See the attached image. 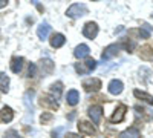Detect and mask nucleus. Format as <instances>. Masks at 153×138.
I'll return each mask as SVG.
<instances>
[{
    "mask_svg": "<svg viewBox=\"0 0 153 138\" xmlns=\"http://www.w3.org/2000/svg\"><path fill=\"white\" fill-rule=\"evenodd\" d=\"M66 14H68V17H71V19H80V17H83L84 14H87V8H86L84 3H74V5H71V6L68 8Z\"/></svg>",
    "mask_w": 153,
    "mask_h": 138,
    "instance_id": "nucleus-1",
    "label": "nucleus"
},
{
    "mask_svg": "<svg viewBox=\"0 0 153 138\" xmlns=\"http://www.w3.org/2000/svg\"><path fill=\"white\" fill-rule=\"evenodd\" d=\"M95 68H97V61H95L94 58H87L86 61H83V63H76V65H75V71L78 72L80 75L91 74Z\"/></svg>",
    "mask_w": 153,
    "mask_h": 138,
    "instance_id": "nucleus-2",
    "label": "nucleus"
},
{
    "mask_svg": "<svg viewBox=\"0 0 153 138\" xmlns=\"http://www.w3.org/2000/svg\"><path fill=\"white\" fill-rule=\"evenodd\" d=\"M123 46H124V43H113V45H109V46L104 49V52L101 54V58H103L104 61L110 60L112 57H115V55L121 51Z\"/></svg>",
    "mask_w": 153,
    "mask_h": 138,
    "instance_id": "nucleus-3",
    "label": "nucleus"
},
{
    "mask_svg": "<svg viewBox=\"0 0 153 138\" xmlns=\"http://www.w3.org/2000/svg\"><path fill=\"white\" fill-rule=\"evenodd\" d=\"M98 25L97 23H94V22H89V23H86L84 25V28H83V34H84V37H87V39H91V40H94L95 37L98 35Z\"/></svg>",
    "mask_w": 153,
    "mask_h": 138,
    "instance_id": "nucleus-4",
    "label": "nucleus"
},
{
    "mask_svg": "<svg viewBox=\"0 0 153 138\" xmlns=\"http://www.w3.org/2000/svg\"><path fill=\"white\" fill-rule=\"evenodd\" d=\"M83 87L87 92H97L101 89V80L98 78H87L83 81Z\"/></svg>",
    "mask_w": 153,
    "mask_h": 138,
    "instance_id": "nucleus-5",
    "label": "nucleus"
},
{
    "mask_svg": "<svg viewBox=\"0 0 153 138\" xmlns=\"http://www.w3.org/2000/svg\"><path fill=\"white\" fill-rule=\"evenodd\" d=\"M126 112H127V107L124 104H120L117 109H115L113 115L110 117V121L112 123H121L124 120V117H126Z\"/></svg>",
    "mask_w": 153,
    "mask_h": 138,
    "instance_id": "nucleus-6",
    "label": "nucleus"
},
{
    "mask_svg": "<svg viewBox=\"0 0 153 138\" xmlns=\"http://www.w3.org/2000/svg\"><path fill=\"white\" fill-rule=\"evenodd\" d=\"M89 117H91V120L95 124H98L101 121V117H103V107L101 106H92L89 109Z\"/></svg>",
    "mask_w": 153,
    "mask_h": 138,
    "instance_id": "nucleus-7",
    "label": "nucleus"
},
{
    "mask_svg": "<svg viewBox=\"0 0 153 138\" xmlns=\"http://www.w3.org/2000/svg\"><path fill=\"white\" fill-rule=\"evenodd\" d=\"M12 118H14V110L8 106L2 107V110H0V123H11Z\"/></svg>",
    "mask_w": 153,
    "mask_h": 138,
    "instance_id": "nucleus-8",
    "label": "nucleus"
},
{
    "mask_svg": "<svg viewBox=\"0 0 153 138\" xmlns=\"http://www.w3.org/2000/svg\"><path fill=\"white\" fill-rule=\"evenodd\" d=\"M49 34H51V26H49V23L43 22L40 26L37 28V35H38V39H40V40H46L48 37H49Z\"/></svg>",
    "mask_w": 153,
    "mask_h": 138,
    "instance_id": "nucleus-9",
    "label": "nucleus"
},
{
    "mask_svg": "<svg viewBox=\"0 0 153 138\" xmlns=\"http://www.w3.org/2000/svg\"><path fill=\"white\" fill-rule=\"evenodd\" d=\"M123 87H124V84L121 80H112L109 83V92L112 95H120L123 92Z\"/></svg>",
    "mask_w": 153,
    "mask_h": 138,
    "instance_id": "nucleus-10",
    "label": "nucleus"
},
{
    "mask_svg": "<svg viewBox=\"0 0 153 138\" xmlns=\"http://www.w3.org/2000/svg\"><path fill=\"white\" fill-rule=\"evenodd\" d=\"M89 52H91V49H89L87 45H78L75 48V51H74V55L76 58H86L89 55Z\"/></svg>",
    "mask_w": 153,
    "mask_h": 138,
    "instance_id": "nucleus-11",
    "label": "nucleus"
},
{
    "mask_svg": "<svg viewBox=\"0 0 153 138\" xmlns=\"http://www.w3.org/2000/svg\"><path fill=\"white\" fill-rule=\"evenodd\" d=\"M78 129H80L81 134H87V135H94L95 134V128L89 121H80L78 123Z\"/></svg>",
    "mask_w": 153,
    "mask_h": 138,
    "instance_id": "nucleus-12",
    "label": "nucleus"
},
{
    "mask_svg": "<svg viewBox=\"0 0 153 138\" xmlns=\"http://www.w3.org/2000/svg\"><path fill=\"white\" fill-rule=\"evenodd\" d=\"M66 39H65V35L63 34H54L52 37H51V46L52 48H61L63 45H65Z\"/></svg>",
    "mask_w": 153,
    "mask_h": 138,
    "instance_id": "nucleus-13",
    "label": "nucleus"
},
{
    "mask_svg": "<svg viewBox=\"0 0 153 138\" xmlns=\"http://www.w3.org/2000/svg\"><path fill=\"white\" fill-rule=\"evenodd\" d=\"M66 101H68L69 106L78 104V101H80V94H78V91H75V89L69 91V92H68V97H66Z\"/></svg>",
    "mask_w": 153,
    "mask_h": 138,
    "instance_id": "nucleus-14",
    "label": "nucleus"
},
{
    "mask_svg": "<svg viewBox=\"0 0 153 138\" xmlns=\"http://www.w3.org/2000/svg\"><path fill=\"white\" fill-rule=\"evenodd\" d=\"M23 68V57H14L11 60V71L14 74H19Z\"/></svg>",
    "mask_w": 153,
    "mask_h": 138,
    "instance_id": "nucleus-15",
    "label": "nucleus"
},
{
    "mask_svg": "<svg viewBox=\"0 0 153 138\" xmlns=\"http://www.w3.org/2000/svg\"><path fill=\"white\" fill-rule=\"evenodd\" d=\"M61 92H63V84L58 81V83H54L52 86H51V95H52V98L55 100H60L61 97Z\"/></svg>",
    "mask_w": 153,
    "mask_h": 138,
    "instance_id": "nucleus-16",
    "label": "nucleus"
},
{
    "mask_svg": "<svg viewBox=\"0 0 153 138\" xmlns=\"http://www.w3.org/2000/svg\"><path fill=\"white\" fill-rule=\"evenodd\" d=\"M133 95H135L136 98H139V100H144V101L149 103V104H153V97H152L150 94H147V92H143V91H139V89H135V91H133Z\"/></svg>",
    "mask_w": 153,
    "mask_h": 138,
    "instance_id": "nucleus-17",
    "label": "nucleus"
},
{
    "mask_svg": "<svg viewBox=\"0 0 153 138\" xmlns=\"http://www.w3.org/2000/svg\"><path fill=\"white\" fill-rule=\"evenodd\" d=\"M141 137V132H139L136 128H130L124 131L123 134H120V138H139Z\"/></svg>",
    "mask_w": 153,
    "mask_h": 138,
    "instance_id": "nucleus-18",
    "label": "nucleus"
},
{
    "mask_svg": "<svg viewBox=\"0 0 153 138\" xmlns=\"http://www.w3.org/2000/svg\"><path fill=\"white\" fill-rule=\"evenodd\" d=\"M0 91H2L3 94H6L9 91V77L5 72L0 74Z\"/></svg>",
    "mask_w": 153,
    "mask_h": 138,
    "instance_id": "nucleus-19",
    "label": "nucleus"
},
{
    "mask_svg": "<svg viewBox=\"0 0 153 138\" xmlns=\"http://www.w3.org/2000/svg\"><path fill=\"white\" fill-rule=\"evenodd\" d=\"M42 71L45 75H49L51 72L54 71V63H52V60H49V58H45L42 60Z\"/></svg>",
    "mask_w": 153,
    "mask_h": 138,
    "instance_id": "nucleus-20",
    "label": "nucleus"
},
{
    "mask_svg": "<svg viewBox=\"0 0 153 138\" xmlns=\"http://www.w3.org/2000/svg\"><path fill=\"white\" fill-rule=\"evenodd\" d=\"M42 104H43V106H48V107H51V109H57V107H58V103L55 101L54 98H49V97H43V98H42Z\"/></svg>",
    "mask_w": 153,
    "mask_h": 138,
    "instance_id": "nucleus-21",
    "label": "nucleus"
},
{
    "mask_svg": "<svg viewBox=\"0 0 153 138\" xmlns=\"http://www.w3.org/2000/svg\"><path fill=\"white\" fill-rule=\"evenodd\" d=\"M52 118H54V115L51 114V112H43V114H42V117H40V121H42L43 124H46V123H49V121L52 120Z\"/></svg>",
    "mask_w": 153,
    "mask_h": 138,
    "instance_id": "nucleus-22",
    "label": "nucleus"
},
{
    "mask_svg": "<svg viewBox=\"0 0 153 138\" xmlns=\"http://www.w3.org/2000/svg\"><path fill=\"white\" fill-rule=\"evenodd\" d=\"M5 138H22V137L19 135V132H17V131L11 129V131H8V132L5 134Z\"/></svg>",
    "mask_w": 153,
    "mask_h": 138,
    "instance_id": "nucleus-23",
    "label": "nucleus"
},
{
    "mask_svg": "<svg viewBox=\"0 0 153 138\" xmlns=\"http://www.w3.org/2000/svg\"><path fill=\"white\" fill-rule=\"evenodd\" d=\"M35 72H37V66H35L34 63H31V65H29V71H28V77H29V78L35 77Z\"/></svg>",
    "mask_w": 153,
    "mask_h": 138,
    "instance_id": "nucleus-24",
    "label": "nucleus"
},
{
    "mask_svg": "<svg viewBox=\"0 0 153 138\" xmlns=\"http://www.w3.org/2000/svg\"><path fill=\"white\" fill-rule=\"evenodd\" d=\"M61 132H65V128H58L57 131L52 132V138H60V134Z\"/></svg>",
    "mask_w": 153,
    "mask_h": 138,
    "instance_id": "nucleus-25",
    "label": "nucleus"
},
{
    "mask_svg": "<svg viewBox=\"0 0 153 138\" xmlns=\"http://www.w3.org/2000/svg\"><path fill=\"white\" fill-rule=\"evenodd\" d=\"M65 137H66V138H81L80 135H76V134H71V132H69V134H66Z\"/></svg>",
    "mask_w": 153,
    "mask_h": 138,
    "instance_id": "nucleus-26",
    "label": "nucleus"
},
{
    "mask_svg": "<svg viewBox=\"0 0 153 138\" xmlns=\"http://www.w3.org/2000/svg\"><path fill=\"white\" fill-rule=\"evenodd\" d=\"M8 5V2H6V0H0V9H2V8H5Z\"/></svg>",
    "mask_w": 153,
    "mask_h": 138,
    "instance_id": "nucleus-27",
    "label": "nucleus"
}]
</instances>
